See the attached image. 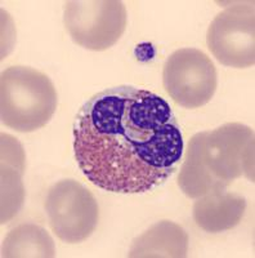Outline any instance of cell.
Returning a JSON list of instances; mask_svg holds the SVG:
<instances>
[{"instance_id":"obj_6","label":"cell","mask_w":255,"mask_h":258,"mask_svg":"<svg viewBox=\"0 0 255 258\" xmlns=\"http://www.w3.org/2000/svg\"><path fill=\"white\" fill-rule=\"evenodd\" d=\"M162 83L167 94L179 106L197 109L206 105L217 91V69L203 50L182 48L165 62Z\"/></svg>"},{"instance_id":"obj_10","label":"cell","mask_w":255,"mask_h":258,"mask_svg":"<svg viewBox=\"0 0 255 258\" xmlns=\"http://www.w3.org/2000/svg\"><path fill=\"white\" fill-rule=\"evenodd\" d=\"M2 255L6 258H52L56 257V246L47 230L34 223H22L8 232Z\"/></svg>"},{"instance_id":"obj_5","label":"cell","mask_w":255,"mask_h":258,"mask_svg":"<svg viewBox=\"0 0 255 258\" xmlns=\"http://www.w3.org/2000/svg\"><path fill=\"white\" fill-rule=\"evenodd\" d=\"M45 211L52 231L68 244L87 240L100 220V207L94 195L73 179H62L49 188Z\"/></svg>"},{"instance_id":"obj_4","label":"cell","mask_w":255,"mask_h":258,"mask_svg":"<svg viewBox=\"0 0 255 258\" xmlns=\"http://www.w3.org/2000/svg\"><path fill=\"white\" fill-rule=\"evenodd\" d=\"M126 8L119 0H70L65 3V26L77 45L106 50L126 29Z\"/></svg>"},{"instance_id":"obj_3","label":"cell","mask_w":255,"mask_h":258,"mask_svg":"<svg viewBox=\"0 0 255 258\" xmlns=\"http://www.w3.org/2000/svg\"><path fill=\"white\" fill-rule=\"evenodd\" d=\"M56 109V88L44 73L12 66L2 74L0 117L4 125L17 132H34L49 123Z\"/></svg>"},{"instance_id":"obj_13","label":"cell","mask_w":255,"mask_h":258,"mask_svg":"<svg viewBox=\"0 0 255 258\" xmlns=\"http://www.w3.org/2000/svg\"><path fill=\"white\" fill-rule=\"evenodd\" d=\"M134 54L139 62H147L155 57V48L151 43H141L134 49Z\"/></svg>"},{"instance_id":"obj_11","label":"cell","mask_w":255,"mask_h":258,"mask_svg":"<svg viewBox=\"0 0 255 258\" xmlns=\"http://www.w3.org/2000/svg\"><path fill=\"white\" fill-rule=\"evenodd\" d=\"M20 169L2 164V223L8 222L20 211L25 198Z\"/></svg>"},{"instance_id":"obj_1","label":"cell","mask_w":255,"mask_h":258,"mask_svg":"<svg viewBox=\"0 0 255 258\" xmlns=\"http://www.w3.org/2000/svg\"><path fill=\"white\" fill-rule=\"evenodd\" d=\"M183 136L169 103L130 85L100 92L80 107L73 153L89 181L110 192L142 194L173 176Z\"/></svg>"},{"instance_id":"obj_2","label":"cell","mask_w":255,"mask_h":258,"mask_svg":"<svg viewBox=\"0 0 255 258\" xmlns=\"http://www.w3.org/2000/svg\"><path fill=\"white\" fill-rule=\"evenodd\" d=\"M242 174L254 182V131L240 123H227L191 138L178 185L186 197L197 199L226 190Z\"/></svg>"},{"instance_id":"obj_7","label":"cell","mask_w":255,"mask_h":258,"mask_svg":"<svg viewBox=\"0 0 255 258\" xmlns=\"http://www.w3.org/2000/svg\"><path fill=\"white\" fill-rule=\"evenodd\" d=\"M206 43L213 56L228 68L255 63V12L252 3L226 8L211 21Z\"/></svg>"},{"instance_id":"obj_12","label":"cell","mask_w":255,"mask_h":258,"mask_svg":"<svg viewBox=\"0 0 255 258\" xmlns=\"http://www.w3.org/2000/svg\"><path fill=\"white\" fill-rule=\"evenodd\" d=\"M2 164L25 170V153L20 142L9 135H2Z\"/></svg>"},{"instance_id":"obj_9","label":"cell","mask_w":255,"mask_h":258,"mask_svg":"<svg viewBox=\"0 0 255 258\" xmlns=\"http://www.w3.org/2000/svg\"><path fill=\"white\" fill-rule=\"evenodd\" d=\"M188 235L172 221H161L138 236L132 244L129 257H187Z\"/></svg>"},{"instance_id":"obj_8","label":"cell","mask_w":255,"mask_h":258,"mask_svg":"<svg viewBox=\"0 0 255 258\" xmlns=\"http://www.w3.org/2000/svg\"><path fill=\"white\" fill-rule=\"evenodd\" d=\"M245 209L246 200L240 194L215 190L197 198L194 204V220L204 231L217 234L237 226Z\"/></svg>"}]
</instances>
